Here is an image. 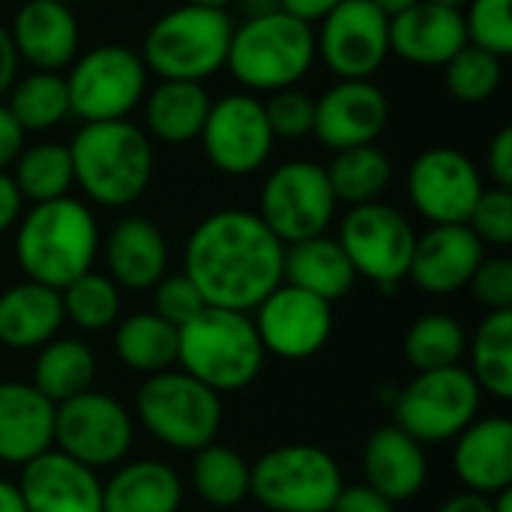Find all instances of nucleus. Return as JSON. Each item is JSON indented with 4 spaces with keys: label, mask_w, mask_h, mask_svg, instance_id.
Segmentation results:
<instances>
[{
    "label": "nucleus",
    "mask_w": 512,
    "mask_h": 512,
    "mask_svg": "<svg viewBox=\"0 0 512 512\" xmlns=\"http://www.w3.org/2000/svg\"><path fill=\"white\" fill-rule=\"evenodd\" d=\"M285 243L249 210H219L186 240L183 273L207 306L249 312L282 285Z\"/></svg>",
    "instance_id": "obj_1"
},
{
    "label": "nucleus",
    "mask_w": 512,
    "mask_h": 512,
    "mask_svg": "<svg viewBox=\"0 0 512 512\" xmlns=\"http://www.w3.org/2000/svg\"><path fill=\"white\" fill-rule=\"evenodd\" d=\"M69 156L75 183L102 207L135 204L153 180V141L132 120L81 123Z\"/></svg>",
    "instance_id": "obj_2"
},
{
    "label": "nucleus",
    "mask_w": 512,
    "mask_h": 512,
    "mask_svg": "<svg viewBox=\"0 0 512 512\" xmlns=\"http://www.w3.org/2000/svg\"><path fill=\"white\" fill-rule=\"evenodd\" d=\"M96 249V219L87 204L69 195L33 204L15 234V258L27 282H39L54 291L93 270Z\"/></svg>",
    "instance_id": "obj_3"
},
{
    "label": "nucleus",
    "mask_w": 512,
    "mask_h": 512,
    "mask_svg": "<svg viewBox=\"0 0 512 512\" xmlns=\"http://www.w3.org/2000/svg\"><path fill=\"white\" fill-rule=\"evenodd\" d=\"M264 354L246 312L204 306L177 330V363L219 396L249 387L264 366Z\"/></svg>",
    "instance_id": "obj_4"
},
{
    "label": "nucleus",
    "mask_w": 512,
    "mask_h": 512,
    "mask_svg": "<svg viewBox=\"0 0 512 512\" xmlns=\"http://www.w3.org/2000/svg\"><path fill=\"white\" fill-rule=\"evenodd\" d=\"M234 21L228 9L180 3L159 15L141 42V60L159 81H198L225 69Z\"/></svg>",
    "instance_id": "obj_5"
},
{
    "label": "nucleus",
    "mask_w": 512,
    "mask_h": 512,
    "mask_svg": "<svg viewBox=\"0 0 512 512\" xmlns=\"http://www.w3.org/2000/svg\"><path fill=\"white\" fill-rule=\"evenodd\" d=\"M315 57V27L279 9L234 24L225 66L246 90L276 93L297 87V81L309 75Z\"/></svg>",
    "instance_id": "obj_6"
},
{
    "label": "nucleus",
    "mask_w": 512,
    "mask_h": 512,
    "mask_svg": "<svg viewBox=\"0 0 512 512\" xmlns=\"http://www.w3.org/2000/svg\"><path fill=\"white\" fill-rule=\"evenodd\" d=\"M135 411L147 432L171 450L198 453L213 444L222 426V399L186 372L147 375Z\"/></svg>",
    "instance_id": "obj_7"
},
{
    "label": "nucleus",
    "mask_w": 512,
    "mask_h": 512,
    "mask_svg": "<svg viewBox=\"0 0 512 512\" xmlns=\"http://www.w3.org/2000/svg\"><path fill=\"white\" fill-rule=\"evenodd\" d=\"M342 471L330 453L312 444H285L249 468V495L270 512H330Z\"/></svg>",
    "instance_id": "obj_8"
},
{
    "label": "nucleus",
    "mask_w": 512,
    "mask_h": 512,
    "mask_svg": "<svg viewBox=\"0 0 512 512\" xmlns=\"http://www.w3.org/2000/svg\"><path fill=\"white\" fill-rule=\"evenodd\" d=\"M147 66L138 51L108 42L84 51L72 60L66 78L69 111L81 123L129 120V114L144 102Z\"/></svg>",
    "instance_id": "obj_9"
},
{
    "label": "nucleus",
    "mask_w": 512,
    "mask_h": 512,
    "mask_svg": "<svg viewBox=\"0 0 512 512\" xmlns=\"http://www.w3.org/2000/svg\"><path fill=\"white\" fill-rule=\"evenodd\" d=\"M483 390L468 369L450 366L417 372V378L396 396V426L417 444L456 441L480 414Z\"/></svg>",
    "instance_id": "obj_10"
},
{
    "label": "nucleus",
    "mask_w": 512,
    "mask_h": 512,
    "mask_svg": "<svg viewBox=\"0 0 512 512\" xmlns=\"http://www.w3.org/2000/svg\"><path fill=\"white\" fill-rule=\"evenodd\" d=\"M336 195L327 180V168L309 159H291L270 171L261 186L258 216L285 243L318 237L336 216Z\"/></svg>",
    "instance_id": "obj_11"
},
{
    "label": "nucleus",
    "mask_w": 512,
    "mask_h": 512,
    "mask_svg": "<svg viewBox=\"0 0 512 512\" xmlns=\"http://www.w3.org/2000/svg\"><path fill=\"white\" fill-rule=\"evenodd\" d=\"M339 246L345 249L357 276H366L378 288L393 291L408 276L417 231L402 210L369 201L345 213Z\"/></svg>",
    "instance_id": "obj_12"
},
{
    "label": "nucleus",
    "mask_w": 512,
    "mask_h": 512,
    "mask_svg": "<svg viewBox=\"0 0 512 512\" xmlns=\"http://www.w3.org/2000/svg\"><path fill=\"white\" fill-rule=\"evenodd\" d=\"M129 411L105 393L84 390L66 399L54 411V444L69 459L87 468H105L123 462L132 447Z\"/></svg>",
    "instance_id": "obj_13"
},
{
    "label": "nucleus",
    "mask_w": 512,
    "mask_h": 512,
    "mask_svg": "<svg viewBox=\"0 0 512 512\" xmlns=\"http://www.w3.org/2000/svg\"><path fill=\"white\" fill-rule=\"evenodd\" d=\"M408 201L432 225H465L483 195V174L456 147H429L414 156L405 177Z\"/></svg>",
    "instance_id": "obj_14"
},
{
    "label": "nucleus",
    "mask_w": 512,
    "mask_h": 512,
    "mask_svg": "<svg viewBox=\"0 0 512 512\" xmlns=\"http://www.w3.org/2000/svg\"><path fill=\"white\" fill-rule=\"evenodd\" d=\"M318 24L315 48L339 81L372 78L390 57V18L372 0H342Z\"/></svg>",
    "instance_id": "obj_15"
},
{
    "label": "nucleus",
    "mask_w": 512,
    "mask_h": 512,
    "mask_svg": "<svg viewBox=\"0 0 512 512\" xmlns=\"http://www.w3.org/2000/svg\"><path fill=\"white\" fill-rule=\"evenodd\" d=\"M198 138L210 165L231 177L255 174L270 159L276 141L264 102L252 93H231L213 102Z\"/></svg>",
    "instance_id": "obj_16"
},
{
    "label": "nucleus",
    "mask_w": 512,
    "mask_h": 512,
    "mask_svg": "<svg viewBox=\"0 0 512 512\" xmlns=\"http://www.w3.org/2000/svg\"><path fill=\"white\" fill-rule=\"evenodd\" d=\"M252 321L264 351L282 360H306L318 354L333 333V303L294 285H279L258 303Z\"/></svg>",
    "instance_id": "obj_17"
},
{
    "label": "nucleus",
    "mask_w": 512,
    "mask_h": 512,
    "mask_svg": "<svg viewBox=\"0 0 512 512\" xmlns=\"http://www.w3.org/2000/svg\"><path fill=\"white\" fill-rule=\"evenodd\" d=\"M390 102L372 78L336 81L321 99H315L312 135L330 150H348L375 144L387 129Z\"/></svg>",
    "instance_id": "obj_18"
},
{
    "label": "nucleus",
    "mask_w": 512,
    "mask_h": 512,
    "mask_svg": "<svg viewBox=\"0 0 512 512\" xmlns=\"http://www.w3.org/2000/svg\"><path fill=\"white\" fill-rule=\"evenodd\" d=\"M21 498L27 512H102V483L93 468L60 450H45L21 465Z\"/></svg>",
    "instance_id": "obj_19"
},
{
    "label": "nucleus",
    "mask_w": 512,
    "mask_h": 512,
    "mask_svg": "<svg viewBox=\"0 0 512 512\" xmlns=\"http://www.w3.org/2000/svg\"><path fill=\"white\" fill-rule=\"evenodd\" d=\"M6 30L18 60L36 72H60L78 57L81 30L69 3L24 0Z\"/></svg>",
    "instance_id": "obj_20"
},
{
    "label": "nucleus",
    "mask_w": 512,
    "mask_h": 512,
    "mask_svg": "<svg viewBox=\"0 0 512 512\" xmlns=\"http://www.w3.org/2000/svg\"><path fill=\"white\" fill-rule=\"evenodd\" d=\"M483 258L486 246L468 225H432L417 237L408 276L426 294H456L471 282Z\"/></svg>",
    "instance_id": "obj_21"
},
{
    "label": "nucleus",
    "mask_w": 512,
    "mask_h": 512,
    "mask_svg": "<svg viewBox=\"0 0 512 512\" xmlns=\"http://www.w3.org/2000/svg\"><path fill=\"white\" fill-rule=\"evenodd\" d=\"M468 45L462 9H447L429 0L390 18V54L414 66H444Z\"/></svg>",
    "instance_id": "obj_22"
},
{
    "label": "nucleus",
    "mask_w": 512,
    "mask_h": 512,
    "mask_svg": "<svg viewBox=\"0 0 512 512\" xmlns=\"http://www.w3.org/2000/svg\"><path fill=\"white\" fill-rule=\"evenodd\" d=\"M54 411L33 384L0 381V462L27 465L51 450Z\"/></svg>",
    "instance_id": "obj_23"
},
{
    "label": "nucleus",
    "mask_w": 512,
    "mask_h": 512,
    "mask_svg": "<svg viewBox=\"0 0 512 512\" xmlns=\"http://www.w3.org/2000/svg\"><path fill=\"white\" fill-rule=\"evenodd\" d=\"M456 477L468 492L498 495L512 486V423L504 417L474 420L453 447Z\"/></svg>",
    "instance_id": "obj_24"
},
{
    "label": "nucleus",
    "mask_w": 512,
    "mask_h": 512,
    "mask_svg": "<svg viewBox=\"0 0 512 512\" xmlns=\"http://www.w3.org/2000/svg\"><path fill=\"white\" fill-rule=\"evenodd\" d=\"M363 474H366V486L381 492L387 501H393V504L408 501L426 486L429 465H426L423 444H417L396 423L381 426L366 441Z\"/></svg>",
    "instance_id": "obj_25"
},
{
    "label": "nucleus",
    "mask_w": 512,
    "mask_h": 512,
    "mask_svg": "<svg viewBox=\"0 0 512 512\" xmlns=\"http://www.w3.org/2000/svg\"><path fill=\"white\" fill-rule=\"evenodd\" d=\"M108 279L129 291H150L168 273V243L162 231L141 216L120 219L105 240Z\"/></svg>",
    "instance_id": "obj_26"
},
{
    "label": "nucleus",
    "mask_w": 512,
    "mask_h": 512,
    "mask_svg": "<svg viewBox=\"0 0 512 512\" xmlns=\"http://www.w3.org/2000/svg\"><path fill=\"white\" fill-rule=\"evenodd\" d=\"M63 300L60 291L21 282L0 294V345L12 351H33L45 342L57 339L63 324Z\"/></svg>",
    "instance_id": "obj_27"
},
{
    "label": "nucleus",
    "mask_w": 512,
    "mask_h": 512,
    "mask_svg": "<svg viewBox=\"0 0 512 512\" xmlns=\"http://www.w3.org/2000/svg\"><path fill=\"white\" fill-rule=\"evenodd\" d=\"M282 282L306 294H315L327 303H336L354 288L357 273L345 249L339 246V240L318 234V237L285 246Z\"/></svg>",
    "instance_id": "obj_28"
},
{
    "label": "nucleus",
    "mask_w": 512,
    "mask_h": 512,
    "mask_svg": "<svg viewBox=\"0 0 512 512\" xmlns=\"http://www.w3.org/2000/svg\"><path fill=\"white\" fill-rule=\"evenodd\" d=\"M210 93L198 81H159L144 93V132L162 144H189L210 114Z\"/></svg>",
    "instance_id": "obj_29"
},
{
    "label": "nucleus",
    "mask_w": 512,
    "mask_h": 512,
    "mask_svg": "<svg viewBox=\"0 0 512 512\" xmlns=\"http://www.w3.org/2000/svg\"><path fill=\"white\" fill-rule=\"evenodd\" d=\"M183 483L165 462H129L102 486V512H177Z\"/></svg>",
    "instance_id": "obj_30"
},
{
    "label": "nucleus",
    "mask_w": 512,
    "mask_h": 512,
    "mask_svg": "<svg viewBox=\"0 0 512 512\" xmlns=\"http://www.w3.org/2000/svg\"><path fill=\"white\" fill-rule=\"evenodd\" d=\"M96 375V357L78 339H51L39 348L33 366V387L54 405L90 390Z\"/></svg>",
    "instance_id": "obj_31"
},
{
    "label": "nucleus",
    "mask_w": 512,
    "mask_h": 512,
    "mask_svg": "<svg viewBox=\"0 0 512 512\" xmlns=\"http://www.w3.org/2000/svg\"><path fill=\"white\" fill-rule=\"evenodd\" d=\"M327 180L333 186L336 201L357 207V204L378 201L387 192L393 180V165H390V156L375 144L348 147L333 156L327 168Z\"/></svg>",
    "instance_id": "obj_32"
},
{
    "label": "nucleus",
    "mask_w": 512,
    "mask_h": 512,
    "mask_svg": "<svg viewBox=\"0 0 512 512\" xmlns=\"http://www.w3.org/2000/svg\"><path fill=\"white\" fill-rule=\"evenodd\" d=\"M114 348L129 369L159 375L177 363V330L153 312H138L120 321Z\"/></svg>",
    "instance_id": "obj_33"
},
{
    "label": "nucleus",
    "mask_w": 512,
    "mask_h": 512,
    "mask_svg": "<svg viewBox=\"0 0 512 512\" xmlns=\"http://www.w3.org/2000/svg\"><path fill=\"white\" fill-rule=\"evenodd\" d=\"M9 114L21 126V132H45L60 126L69 111V90L60 72H30L9 87L6 99Z\"/></svg>",
    "instance_id": "obj_34"
},
{
    "label": "nucleus",
    "mask_w": 512,
    "mask_h": 512,
    "mask_svg": "<svg viewBox=\"0 0 512 512\" xmlns=\"http://www.w3.org/2000/svg\"><path fill=\"white\" fill-rule=\"evenodd\" d=\"M471 351V378L495 399H512V309L489 312L477 327Z\"/></svg>",
    "instance_id": "obj_35"
},
{
    "label": "nucleus",
    "mask_w": 512,
    "mask_h": 512,
    "mask_svg": "<svg viewBox=\"0 0 512 512\" xmlns=\"http://www.w3.org/2000/svg\"><path fill=\"white\" fill-rule=\"evenodd\" d=\"M12 180L21 192L24 201L33 204H45L54 198L69 195L72 183H75V171H72V156L66 144H33L27 150L18 153V159L12 162Z\"/></svg>",
    "instance_id": "obj_36"
},
{
    "label": "nucleus",
    "mask_w": 512,
    "mask_h": 512,
    "mask_svg": "<svg viewBox=\"0 0 512 512\" xmlns=\"http://www.w3.org/2000/svg\"><path fill=\"white\" fill-rule=\"evenodd\" d=\"M192 489L210 507L228 510L249 495V465L240 453L222 444H207L195 453Z\"/></svg>",
    "instance_id": "obj_37"
},
{
    "label": "nucleus",
    "mask_w": 512,
    "mask_h": 512,
    "mask_svg": "<svg viewBox=\"0 0 512 512\" xmlns=\"http://www.w3.org/2000/svg\"><path fill=\"white\" fill-rule=\"evenodd\" d=\"M468 351V336L453 315L429 312L417 318L405 333V357L417 372H435L459 366Z\"/></svg>",
    "instance_id": "obj_38"
},
{
    "label": "nucleus",
    "mask_w": 512,
    "mask_h": 512,
    "mask_svg": "<svg viewBox=\"0 0 512 512\" xmlns=\"http://www.w3.org/2000/svg\"><path fill=\"white\" fill-rule=\"evenodd\" d=\"M60 300H63V318H69L81 330H105L120 318L117 285L93 270L60 288Z\"/></svg>",
    "instance_id": "obj_39"
},
{
    "label": "nucleus",
    "mask_w": 512,
    "mask_h": 512,
    "mask_svg": "<svg viewBox=\"0 0 512 512\" xmlns=\"http://www.w3.org/2000/svg\"><path fill=\"white\" fill-rule=\"evenodd\" d=\"M504 78V60L477 48V45H465L459 48L447 63H444V81L447 90L456 102L465 105H480L489 102Z\"/></svg>",
    "instance_id": "obj_40"
},
{
    "label": "nucleus",
    "mask_w": 512,
    "mask_h": 512,
    "mask_svg": "<svg viewBox=\"0 0 512 512\" xmlns=\"http://www.w3.org/2000/svg\"><path fill=\"white\" fill-rule=\"evenodd\" d=\"M465 36L468 45H477L495 57L512 54V0H468Z\"/></svg>",
    "instance_id": "obj_41"
},
{
    "label": "nucleus",
    "mask_w": 512,
    "mask_h": 512,
    "mask_svg": "<svg viewBox=\"0 0 512 512\" xmlns=\"http://www.w3.org/2000/svg\"><path fill=\"white\" fill-rule=\"evenodd\" d=\"M264 114L273 138H306L315 126V99L297 87H285L270 93L264 102Z\"/></svg>",
    "instance_id": "obj_42"
},
{
    "label": "nucleus",
    "mask_w": 512,
    "mask_h": 512,
    "mask_svg": "<svg viewBox=\"0 0 512 512\" xmlns=\"http://www.w3.org/2000/svg\"><path fill=\"white\" fill-rule=\"evenodd\" d=\"M480 243L486 246H510L512 243V192L510 189H483L468 222Z\"/></svg>",
    "instance_id": "obj_43"
},
{
    "label": "nucleus",
    "mask_w": 512,
    "mask_h": 512,
    "mask_svg": "<svg viewBox=\"0 0 512 512\" xmlns=\"http://www.w3.org/2000/svg\"><path fill=\"white\" fill-rule=\"evenodd\" d=\"M204 306H207L204 297L198 294V288L192 285V279L186 273L162 276L153 285V315H159L174 330H180L183 324H189Z\"/></svg>",
    "instance_id": "obj_44"
},
{
    "label": "nucleus",
    "mask_w": 512,
    "mask_h": 512,
    "mask_svg": "<svg viewBox=\"0 0 512 512\" xmlns=\"http://www.w3.org/2000/svg\"><path fill=\"white\" fill-rule=\"evenodd\" d=\"M474 297L489 312H507L512 309V261L510 258H483L474 270L471 282Z\"/></svg>",
    "instance_id": "obj_45"
},
{
    "label": "nucleus",
    "mask_w": 512,
    "mask_h": 512,
    "mask_svg": "<svg viewBox=\"0 0 512 512\" xmlns=\"http://www.w3.org/2000/svg\"><path fill=\"white\" fill-rule=\"evenodd\" d=\"M330 512H396V504L363 483V486H342Z\"/></svg>",
    "instance_id": "obj_46"
},
{
    "label": "nucleus",
    "mask_w": 512,
    "mask_h": 512,
    "mask_svg": "<svg viewBox=\"0 0 512 512\" xmlns=\"http://www.w3.org/2000/svg\"><path fill=\"white\" fill-rule=\"evenodd\" d=\"M486 162H489V174L495 180L498 189H510L512 186V126H504L492 144H489V153H486Z\"/></svg>",
    "instance_id": "obj_47"
},
{
    "label": "nucleus",
    "mask_w": 512,
    "mask_h": 512,
    "mask_svg": "<svg viewBox=\"0 0 512 512\" xmlns=\"http://www.w3.org/2000/svg\"><path fill=\"white\" fill-rule=\"evenodd\" d=\"M21 150H24V132L9 114L6 102H0V171H6Z\"/></svg>",
    "instance_id": "obj_48"
},
{
    "label": "nucleus",
    "mask_w": 512,
    "mask_h": 512,
    "mask_svg": "<svg viewBox=\"0 0 512 512\" xmlns=\"http://www.w3.org/2000/svg\"><path fill=\"white\" fill-rule=\"evenodd\" d=\"M21 204H24V198H21V192H18V186H15V180H12V174H9V171H0V234L9 231V228L18 222Z\"/></svg>",
    "instance_id": "obj_49"
},
{
    "label": "nucleus",
    "mask_w": 512,
    "mask_h": 512,
    "mask_svg": "<svg viewBox=\"0 0 512 512\" xmlns=\"http://www.w3.org/2000/svg\"><path fill=\"white\" fill-rule=\"evenodd\" d=\"M342 0H279V9L306 21V24H318L321 18H327Z\"/></svg>",
    "instance_id": "obj_50"
},
{
    "label": "nucleus",
    "mask_w": 512,
    "mask_h": 512,
    "mask_svg": "<svg viewBox=\"0 0 512 512\" xmlns=\"http://www.w3.org/2000/svg\"><path fill=\"white\" fill-rule=\"evenodd\" d=\"M15 75H18V54L12 48V39H9V30L0 24V99L9 93V87L15 84Z\"/></svg>",
    "instance_id": "obj_51"
},
{
    "label": "nucleus",
    "mask_w": 512,
    "mask_h": 512,
    "mask_svg": "<svg viewBox=\"0 0 512 512\" xmlns=\"http://www.w3.org/2000/svg\"><path fill=\"white\" fill-rule=\"evenodd\" d=\"M438 512H492V498L477 495V492H462V495H453L447 504H441Z\"/></svg>",
    "instance_id": "obj_52"
},
{
    "label": "nucleus",
    "mask_w": 512,
    "mask_h": 512,
    "mask_svg": "<svg viewBox=\"0 0 512 512\" xmlns=\"http://www.w3.org/2000/svg\"><path fill=\"white\" fill-rule=\"evenodd\" d=\"M0 512H27L21 489L9 480H0Z\"/></svg>",
    "instance_id": "obj_53"
},
{
    "label": "nucleus",
    "mask_w": 512,
    "mask_h": 512,
    "mask_svg": "<svg viewBox=\"0 0 512 512\" xmlns=\"http://www.w3.org/2000/svg\"><path fill=\"white\" fill-rule=\"evenodd\" d=\"M243 18H261L270 12H279V0H234Z\"/></svg>",
    "instance_id": "obj_54"
},
{
    "label": "nucleus",
    "mask_w": 512,
    "mask_h": 512,
    "mask_svg": "<svg viewBox=\"0 0 512 512\" xmlns=\"http://www.w3.org/2000/svg\"><path fill=\"white\" fill-rule=\"evenodd\" d=\"M387 18H393V15H399V12H405V9H411L414 3H420V0H372Z\"/></svg>",
    "instance_id": "obj_55"
},
{
    "label": "nucleus",
    "mask_w": 512,
    "mask_h": 512,
    "mask_svg": "<svg viewBox=\"0 0 512 512\" xmlns=\"http://www.w3.org/2000/svg\"><path fill=\"white\" fill-rule=\"evenodd\" d=\"M492 512H512V492L504 489L498 495H492Z\"/></svg>",
    "instance_id": "obj_56"
},
{
    "label": "nucleus",
    "mask_w": 512,
    "mask_h": 512,
    "mask_svg": "<svg viewBox=\"0 0 512 512\" xmlns=\"http://www.w3.org/2000/svg\"><path fill=\"white\" fill-rule=\"evenodd\" d=\"M183 3H192V6H210V9H228L234 0H183Z\"/></svg>",
    "instance_id": "obj_57"
},
{
    "label": "nucleus",
    "mask_w": 512,
    "mask_h": 512,
    "mask_svg": "<svg viewBox=\"0 0 512 512\" xmlns=\"http://www.w3.org/2000/svg\"><path fill=\"white\" fill-rule=\"evenodd\" d=\"M429 3H438V6H447V9H462L468 0H429Z\"/></svg>",
    "instance_id": "obj_58"
},
{
    "label": "nucleus",
    "mask_w": 512,
    "mask_h": 512,
    "mask_svg": "<svg viewBox=\"0 0 512 512\" xmlns=\"http://www.w3.org/2000/svg\"><path fill=\"white\" fill-rule=\"evenodd\" d=\"M45 3H69V0H45Z\"/></svg>",
    "instance_id": "obj_59"
}]
</instances>
